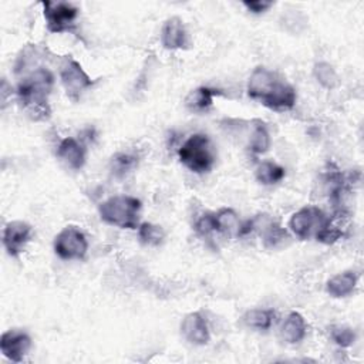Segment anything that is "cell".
Masks as SVG:
<instances>
[{
  "instance_id": "obj_17",
  "label": "cell",
  "mask_w": 364,
  "mask_h": 364,
  "mask_svg": "<svg viewBox=\"0 0 364 364\" xmlns=\"http://www.w3.org/2000/svg\"><path fill=\"white\" fill-rule=\"evenodd\" d=\"M272 145V135L269 127L262 119H253L250 122V131L247 135V149L255 156L264 155Z\"/></svg>"
},
{
  "instance_id": "obj_7",
  "label": "cell",
  "mask_w": 364,
  "mask_h": 364,
  "mask_svg": "<svg viewBox=\"0 0 364 364\" xmlns=\"http://www.w3.org/2000/svg\"><path fill=\"white\" fill-rule=\"evenodd\" d=\"M328 220L330 215H327L323 209L314 205H306L290 216L287 228L294 237L309 240L316 239L317 235L326 228Z\"/></svg>"
},
{
  "instance_id": "obj_4",
  "label": "cell",
  "mask_w": 364,
  "mask_h": 364,
  "mask_svg": "<svg viewBox=\"0 0 364 364\" xmlns=\"http://www.w3.org/2000/svg\"><path fill=\"white\" fill-rule=\"evenodd\" d=\"M178 159L188 171L203 175L210 172L216 164V148L208 134L195 132L178 148Z\"/></svg>"
},
{
  "instance_id": "obj_24",
  "label": "cell",
  "mask_w": 364,
  "mask_h": 364,
  "mask_svg": "<svg viewBox=\"0 0 364 364\" xmlns=\"http://www.w3.org/2000/svg\"><path fill=\"white\" fill-rule=\"evenodd\" d=\"M313 78L326 90H333L340 84V78L334 67L327 61H317L313 65Z\"/></svg>"
},
{
  "instance_id": "obj_16",
  "label": "cell",
  "mask_w": 364,
  "mask_h": 364,
  "mask_svg": "<svg viewBox=\"0 0 364 364\" xmlns=\"http://www.w3.org/2000/svg\"><path fill=\"white\" fill-rule=\"evenodd\" d=\"M222 92L218 88L209 87V85H199L188 92L185 97V107L195 114L206 112L212 105L216 97H219Z\"/></svg>"
},
{
  "instance_id": "obj_3",
  "label": "cell",
  "mask_w": 364,
  "mask_h": 364,
  "mask_svg": "<svg viewBox=\"0 0 364 364\" xmlns=\"http://www.w3.org/2000/svg\"><path fill=\"white\" fill-rule=\"evenodd\" d=\"M142 202L132 195H114L98 205L100 219L109 226L136 230L139 226V215Z\"/></svg>"
},
{
  "instance_id": "obj_13",
  "label": "cell",
  "mask_w": 364,
  "mask_h": 364,
  "mask_svg": "<svg viewBox=\"0 0 364 364\" xmlns=\"http://www.w3.org/2000/svg\"><path fill=\"white\" fill-rule=\"evenodd\" d=\"M161 44L165 50H186L189 46V34L183 20L178 16L168 17L161 27Z\"/></svg>"
},
{
  "instance_id": "obj_20",
  "label": "cell",
  "mask_w": 364,
  "mask_h": 364,
  "mask_svg": "<svg viewBox=\"0 0 364 364\" xmlns=\"http://www.w3.org/2000/svg\"><path fill=\"white\" fill-rule=\"evenodd\" d=\"M41 51L38 50V47L36 44H26L17 58H16V63H14V74L21 78L23 75L28 74L30 71L41 67L43 64L40 63L41 61Z\"/></svg>"
},
{
  "instance_id": "obj_10",
  "label": "cell",
  "mask_w": 364,
  "mask_h": 364,
  "mask_svg": "<svg viewBox=\"0 0 364 364\" xmlns=\"http://www.w3.org/2000/svg\"><path fill=\"white\" fill-rule=\"evenodd\" d=\"M31 347V336L23 328H9L1 333L0 351L13 363H21L30 353Z\"/></svg>"
},
{
  "instance_id": "obj_8",
  "label": "cell",
  "mask_w": 364,
  "mask_h": 364,
  "mask_svg": "<svg viewBox=\"0 0 364 364\" xmlns=\"http://www.w3.org/2000/svg\"><path fill=\"white\" fill-rule=\"evenodd\" d=\"M88 239L85 233L74 225L63 228L53 240V250L61 260H84L88 253Z\"/></svg>"
},
{
  "instance_id": "obj_22",
  "label": "cell",
  "mask_w": 364,
  "mask_h": 364,
  "mask_svg": "<svg viewBox=\"0 0 364 364\" xmlns=\"http://www.w3.org/2000/svg\"><path fill=\"white\" fill-rule=\"evenodd\" d=\"M136 235L139 242L144 246H149V247H158L166 239L165 229L161 225H156L152 222H141L136 229Z\"/></svg>"
},
{
  "instance_id": "obj_1",
  "label": "cell",
  "mask_w": 364,
  "mask_h": 364,
  "mask_svg": "<svg viewBox=\"0 0 364 364\" xmlns=\"http://www.w3.org/2000/svg\"><path fill=\"white\" fill-rule=\"evenodd\" d=\"M246 94L250 100L274 112L290 111L297 101L296 88L264 65H257L250 73L246 82Z\"/></svg>"
},
{
  "instance_id": "obj_12",
  "label": "cell",
  "mask_w": 364,
  "mask_h": 364,
  "mask_svg": "<svg viewBox=\"0 0 364 364\" xmlns=\"http://www.w3.org/2000/svg\"><path fill=\"white\" fill-rule=\"evenodd\" d=\"M181 334L192 346H206L210 341V328L200 311H191L181 321Z\"/></svg>"
},
{
  "instance_id": "obj_27",
  "label": "cell",
  "mask_w": 364,
  "mask_h": 364,
  "mask_svg": "<svg viewBox=\"0 0 364 364\" xmlns=\"http://www.w3.org/2000/svg\"><path fill=\"white\" fill-rule=\"evenodd\" d=\"M330 337L334 344H337L340 348H348L355 343L357 334L351 327L347 326H336L330 331Z\"/></svg>"
},
{
  "instance_id": "obj_25",
  "label": "cell",
  "mask_w": 364,
  "mask_h": 364,
  "mask_svg": "<svg viewBox=\"0 0 364 364\" xmlns=\"http://www.w3.org/2000/svg\"><path fill=\"white\" fill-rule=\"evenodd\" d=\"M307 21L309 18L300 10H287V13H284L280 18L283 28L293 34L303 31L307 27Z\"/></svg>"
},
{
  "instance_id": "obj_18",
  "label": "cell",
  "mask_w": 364,
  "mask_h": 364,
  "mask_svg": "<svg viewBox=\"0 0 364 364\" xmlns=\"http://www.w3.org/2000/svg\"><path fill=\"white\" fill-rule=\"evenodd\" d=\"M213 220L218 236L226 239L239 237L242 220L239 218V213L233 208H220L218 210H213Z\"/></svg>"
},
{
  "instance_id": "obj_28",
  "label": "cell",
  "mask_w": 364,
  "mask_h": 364,
  "mask_svg": "<svg viewBox=\"0 0 364 364\" xmlns=\"http://www.w3.org/2000/svg\"><path fill=\"white\" fill-rule=\"evenodd\" d=\"M242 6L249 13L260 16V14H264L266 11H269L274 6V3L269 1V0H245V1H242Z\"/></svg>"
},
{
  "instance_id": "obj_6",
  "label": "cell",
  "mask_w": 364,
  "mask_h": 364,
  "mask_svg": "<svg viewBox=\"0 0 364 364\" xmlns=\"http://www.w3.org/2000/svg\"><path fill=\"white\" fill-rule=\"evenodd\" d=\"M46 28L51 34L74 33L78 27L80 9L68 1H41Z\"/></svg>"
},
{
  "instance_id": "obj_5",
  "label": "cell",
  "mask_w": 364,
  "mask_h": 364,
  "mask_svg": "<svg viewBox=\"0 0 364 364\" xmlns=\"http://www.w3.org/2000/svg\"><path fill=\"white\" fill-rule=\"evenodd\" d=\"M58 77L67 97L74 102L80 101L82 94L91 90L95 84V80L88 75L81 63L73 55H64L60 60Z\"/></svg>"
},
{
  "instance_id": "obj_14",
  "label": "cell",
  "mask_w": 364,
  "mask_h": 364,
  "mask_svg": "<svg viewBox=\"0 0 364 364\" xmlns=\"http://www.w3.org/2000/svg\"><path fill=\"white\" fill-rule=\"evenodd\" d=\"M279 334L287 344H299L307 336V321L304 316L296 310L287 313L280 324Z\"/></svg>"
},
{
  "instance_id": "obj_11",
  "label": "cell",
  "mask_w": 364,
  "mask_h": 364,
  "mask_svg": "<svg viewBox=\"0 0 364 364\" xmlns=\"http://www.w3.org/2000/svg\"><path fill=\"white\" fill-rule=\"evenodd\" d=\"M57 159L70 171H80L87 162V148L81 139L64 136L55 148Z\"/></svg>"
},
{
  "instance_id": "obj_15",
  "label": "cell",
  "mask_w": 364,
  "mask_h": 364,
  "mask_svg": "<svg viewBox=\"0 0 364 364\" xmlns=\"http://www.w3.org/2000/svg\"><path fill=\"white\" fill-rule=\"evenodd\" d=\"M360 274L355 270H344L331 276L326 283V293L333 299L348 297L358 284Z\"/></svg>"
},
{
  "instance_id": "obj_21",
  "label": "cell",
  "mask_w": 364,
  "mask_h": 364,
  "mask_svg": "<svg viewBox=\"0 0 364 364\" xmlns=\"http://www.w3.org/2000/svg\"><path fill=\"white\" fill-rule=\"evenodd\" d=\"M255 178L263 186H273L286 178V169L274 161L263 159L256 165Z\"/></svg>"
},
{
  "instance_id": "obj_2",
  "label": "cell",
  "mask_w": 364,
  "mask_h": 364,
  "mask_svg": "<svg viewBox=\"0 0 364 364\" xmlns=\"http://www.w3.org/2000/svg\"><path fill=\"white\" fill-rule=\"evenodd\" d=\"M55 84L54 73L41 65L18 78L14 94L21 108L33 121H46L51 117L48 97Z\"/></svg>"
},
{
  "instance_id": "obj_9",
  "label": "cell",
  "mask_w": 364,
  "mask_h": 364,
  "mask_svg": "<svg viewBox=\"0 0 364 364\" xmlns=\"http://www.w3.org/2000/svg\"><path fill=\"white\" fill-rule=\"evenodd\" d=\"M34 233L33 226L26 220H10L3 228V247L10 257H18Z\"/></svg>"
},
{
  "instance_id": "obj_26",
  "label": "cell",
  "mask_w": 364,
  "mask_h": 364,
  "mask_svg": "<svg viewBox=\"0 0 364 364\" xmlns=\"http://www.w3.org/2000/svg\"><path fill=\"white\" fill-rule=\"evenodd\" d=\"M195 232L202 239H213L216 236V228L213 220V212H203L196 220H195Z\"/></svg>"
},
{
  "instance_id": "obj_23",
  "label": "cell",
  "mask_w": 364,
  "mask_h": 364,
  "mask_svg": "<svg viewBox=\"0 0 364 364\" xmlns=\"http://www.w3.org/2000/svg\"><path fill=\"white\" fill-rule=\"evenodd\" d=\"M138 166V156L129 152H117L111 156L108 168L112 176L124 178Z\"/></svg>"
},
{
  "instance_id": "obj_19",
  "label": "cell",
  "mask_w": 364,
  "mask_h": 364,
  "mask_svg": "<svg viewBox=\"0 0 364 364\" xmlns=\"http://www.w3.org/2000/svg\"><path fill=\"white\" fill-rule=\"evenodd\" d=\"M277 318V313L273 309H262V307H255L246 310L240 321L245 327L255 330V331H267L273 327L274 321Z\"/></svg>"
}]
</instances>
